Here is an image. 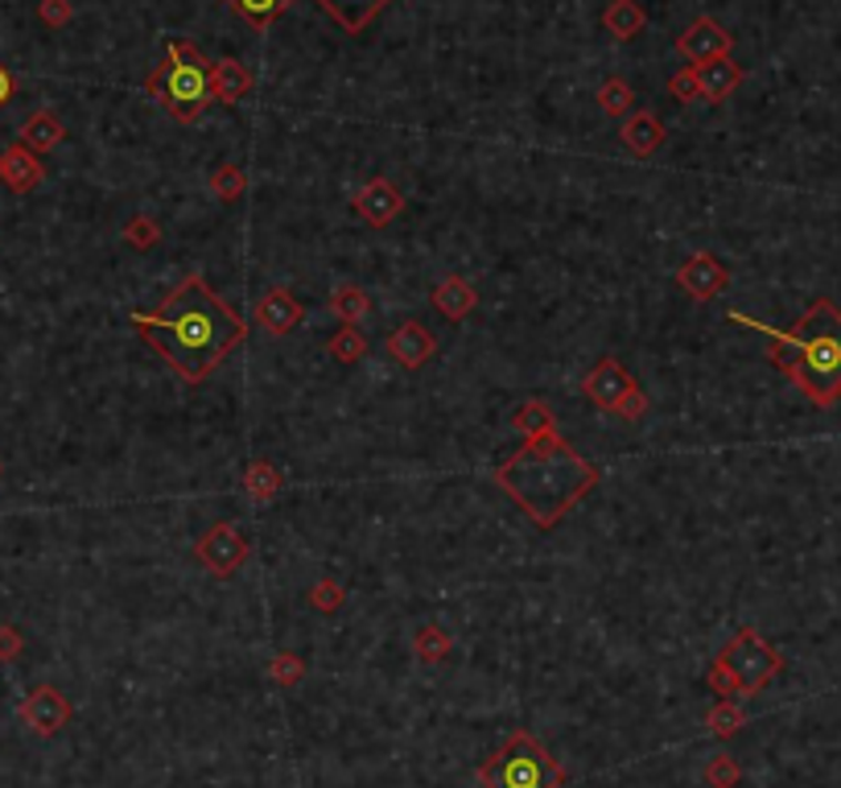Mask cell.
Instances as JSON below:
<instances>
[{"label":"cell","mask_w":841,"mask_h":788,"mask_svg":"<svg viewBox=\"0 0 841 788\" xmlns=\"http://www.w3.org/2000/svg\"><path fill=\"white\" fill-rule=\"evenodd\" d=\"M132 326L141 343L158 351L186 384L211 380L215 367L247 339V322L206 285L203 273H186L153 314L136 310Z\"/></svg>","instance_id":"6da1fadb"},{"label":"cell","mask_w":841,"mask_h":788,"mask_svg":"<svg viewBox=\"0 0 841 788\" xmlns=\"http://www.w3.org/2000/svg\"><path fill=\"white\" fill-rule=\"evenodd\" d=\"M598 467L569 446L557 430L524 438L516 454L495 467V487L537 528H557L598 487Z\"/></svg>","instance_id":"7a4b0ae2"},{"label":"cell","mask_w":841,"mask_h":788,"mask_svg":"<svg viewBox=\"0 0 841 788\" xmlns=\"http://www.w3.org/2000/svg\"><path fill=\"white\" fill-rule=\"evenodd\" d=\"M730 322L751 326L768 339V360L809 396L817 410H833L841 401V310L829 297H817L804 310V319L788 331L747 319L739 310H730Z\"/></svg>","instance_id":"3957f363"},{"label":"cell","mask_w":841,"mask_h":788,"mask_svg":"<svg viewBox=\"0 0 841 788\" xmlns=\"http://www.w3.org/2000/svg\"><path fill=\"white\" fill-rule=\"evenodd\" d=\"M145 91L178 124H194L211 108V59L190 38H170L161 67L149 71Z\"/></svg>","instance_id":"277c9868"},{"label":"cell","mask_w":841,"mask_h":788,"mask_svg":"<svg viewBox=\"0 0 841 788\" xmlns=\"http://www.w3.org/2000/svg\"><path fill=\"white\" fill-rule=\"evenodd\" d=\"M783 669V653L754 628H739L706 673V686L722 698H751Z\"/></svg>","instance_id":"5b68a950"},{"label":"cell","mask_w":841,"mask_h":788,"mask_svg":"<svg viewBox=\"0 0 841 788\" xmlns=\"http://www.w3.org/2000/svg\"><path fill=\"white\" fill-rule=\"evenodd\" d=\"M483 788H566V768L553 759L549 747H540L528 730L508 735L487 764H479Z\"/></svg>","instance_id":"8992f818"},{"label":"cell","mask_w":841,"mask_h":788,"mask_svg":"<svg viewBox=\"0 0 841 788\" xmlns=\"http://www.w3.org/2000/svg\"><path fill=\"white\" fill-rule=\"evenodd\" d=\"M247 557H252V545H247V537L232 521H219V525H211L203 537L194 541V562H203V569L211 578H219V583L235 578Z\"/></svg>","instance_id":"52a82bcc"},{"label":"cell","mask_w":841,"mask_h":788,"mask_svg":"<svg viewBox=\"0 0 841 788\" xmlns=\"http://www.w3.org/2000/svg\"><path fill=\"white\" fill-rule=\"evenodd\" d=\"M17 715H21V723H26L33 735L50 739V735H59V730L74 718V706L59 686H38L26 694V701H21Z\"/></svg>","instance_id":"ba28073f"},{"label":"cell","mask_w":841,"mask_h":788,"mask_svg":"<svg viewBox=\"0 0 841 788\" xmlns=\"http://www.w3.org/2000/svg\"><path fill=\"white\" fill-rule=\"evenodd\" d=\"M631 388H639L636 376H631V372H627L615 355L598 360L595 372L581 380V393L590 396V401H595V410H602V413H619V405L627 401Z\"/></svg>","instance_id":"9c48e42d"},{"label":"cell","mask_w":841,"mask_h":788,"mask_svg":"<svg viewBox=\"0 0 841 788\" xmlns=\"http://www.w3.org/2000/svg\"><path fill=\"white\" fill-rule=\"evenodd\" d=\"M730 50H734V33H726L713 17H697L693 26L677 38V54L685 62H713V59H730Z\"/></svg>","instance_id":"30bf717a"},{"label":"cell","mask_w":841,"mask_h":788,"mask_svg":"<svg viewBox=\"0 0 841 788\" xmlns=\"http://www.w3.org/2000/svg\"><path fill=\"white\" fill-rule=\"evenodd\" d=\"M677 285H681L693 302H713V297L726 293V285H730V269H726L713 252H693V256L677 269Z\"/></svg>","instance_id":"8fae6325"},{"label":"cell","mask_w":841,"mask_h":788,"mask_svg":"<svg viewBox=\"0 0 841 788\" xmlns=\"http://www.w3.org/2000/svg\"><path fill=\"white\" fill-rule=\"evenodd\" d=\"M388 355L405 367V372H420V367L437 355V335L420 319H405L388 335Z\"/></svg>","instance_id":"7c38bea8"},{"label":"cell","mask_w":841,"mask_h":788,"mask_svg":"<svg viewBox=\"0 0 841 788\" xmlns=\"http://www.w3.org/2000/svg\"><path fill=\"white\" fill-rule=\"evenodd\" d=\"M355 215L363 223H372V228H388L392 220H401L405 215V194L396 182L388 178H372V182H363V190L355 194Z\"/></svg>","instance_id":"4fadbf2b"},{"label":"cell","mask_w":841,"mask_h":788,"mask_svg":"<svg viewBox=\"0 0 841 788\" xmlns=\"http://www.w3.org/2000/svg\"><path fill=\"white\" fill-rule=\"evenodd\" d=\"M256 322H261V331H268V335H290L293 326L305 322V302L290 285H273V290L261 297V306H256Z\"/></svg>","instance_id":"5bb4252c"},{"label":"cell","mask_w":841,"mask_h":788,"mask_svg":"<svg viewBox=\"0 0 841 788\" xmlns=\"http://www.w3.org/2000/svg\"><path fill=\"white\" fill-rule=\"evenodd\" d=\"M0 182L13 190V194H30L45 182V165L38 153H30L26 145H9L0 153Z\"/></svg>","instance_id":"9a60e30c"},{"label":"cell","mask_w":841,"mask_h":788,"mask_svg":"<svg viewBox=\"0 0 841 788\" xmlns=\"http://www.w3.org/2000/svg\"><path fill=\"white\" fill-rule=\"evenodd\" d=\"M429 302H434V310L446 322H463L475 314V306H479V290H475L466 277H442L434 285V293H429Z\"/></svg>","instance_id":"2e32d148"},{"label":"cell","mask_w":841,"mask_h":788,"mask_svg":"<svg viewBox=\"0 0 841 788\" xmlns=\"http://www.w3.org/2000/svg\"><path fill=\"white\" fill-rule=\"evenodd\" d=\"M697 74V91H701V100L706 103H722L730 100L742 83V67L734 59H713V62H701L693 67Z\"/></svg>","instance_id":"e0dca14e"},{"label":"cell","mask_w":841,"mask_h":788,"mask_svg":"<svg viewBox=\"0 0 841 788\" xmlns=\"http://www.w3.org/2000/svg\"><path fill=\"white\" fill-rule=\"evenodd\" d=\"M256 88V79L240 59H215L211 62V103H240L247 91Z\"/></svg>","instance_id":"ac0fdd59"},{"label":"cell","mask_w":841,"mask_h":788,"mask_svg":"<svg viewBox=\"0 0 841 788\" xmlns=\"http://www.w3.org/2000/svg\"><path fill=\"white\" fill-rule=\"evenodd\" d=\"M619 137H624V145L631 149L636 158H652L656 149L668 141V129H665V120L656 117V112H631V117L624 120Z\"/></svg>","instance_id":"d6986e66"},{"label":"cell","mask_w":841,"mask_h":788,"mask_svg":"<svg viewBox=\"0 0 841 788\" xmlns=\"http://www.w3.org/2000/svg\"><path fill=\"white\" fill-rule=\"evenodd\" d=\"M318 4L338 21V30L351 33V38H359V33L388 9L392 0H318Z\"/></svg>","instance_id":"ffe728a7"},{"label":"cell","mask_w":841,"mask_h":788,"mask_svg":"<svg viewBox=\"0 0 841 788\" xmlns=\"http://www.w3.org/2000/svg\"><path fill=\"white\" fill-rule=\"evenodd\" d=\"M62 141H67V124H62L50 108H42V112H33L26 124H21V141L17 145H26L30 153H50V149H59Z\"/></svg>","instance_id":"44dd1931"},{"label":"cell","mask_w":841,"mask_h":788,"mask_svg":"<svg viewBox=\"0 0 841 788\" xmlns=\"http://www.w3.org/2000/svg\"><path fill=\"white\" fill-rule=\"evenodd\" d=\"M240 487H244V496L252 499V504H273V499L281 496V487H285V475H281V467H276L273 458H252L244 467Z\"/></svg>","instance_id":"7402d4cb"},{"label":"cell","mask_w":841,"mask_h":788,"mask_svg":"<svg viewBox=\"0 0 841 788\" xmlns=\"http://www.w3.org/2000/svg\"><path fill=\"white\" fill-rule=\"evenodd\" d=\"M644 26H648V13L639 9V0H610L607 9H602V30H607L615 42L639 38Z\"/></svg>","instance_id":"603a6c76"},{"label":"cell","mask_w":841,"mask_h":788,"mask_svg":"<svg viewBox=\"0 0 841 788\" xmlns=\"http://www.w3.org/2000/svg\"><path fill=\"white\" fill-rule=\"evenodd\" d=\"M331 314L343 322V326H359V322L372 314V297H367V290H359L355 281H343V285L331 293Z\"/></svg>","instance_id":"cb8c5ba5"},{"label":"cell","mask_w":841,"mask_h":788,"mask_svg":"<svg viewBox=\"0 0 841 788\" xmlns=\"http://www.w3.org/2000/svg\"><path fill=\"white\" fill-rule=\"evenodd\" d=\"M511 425L520 430V438H540V434H553V430H557V413H553L540 396H533V401H524L520 410L511 413Z\"/></svg>","instance_id":"d4e9b609"},{"label":"cell","mask_w":841,"mask_h":788,"mask_svg":"<svg viewBox=\"0 0 841 788\" xmlns=\"http://www.w3.org/2000/svg\"><path fill=\"white\" fill-rule=\"evenodd\" d=\"M450 653H454L450 632L437 628V624H425V628L413 636V657H417L420 665H442V660L450 657Z\"/></svg>","instance_id":"484cf974"},{"label":"cell","mask_w":841,"mask_h":788,"mask_svg":"<svg viewBox=\"0 0 841 788\" xmlns=\"http://www.w3.org/2000/svg\"><path fill=\"white\" fill-rule=\"evenodd\" d=\"M706 727H710L713 739H734V735L747 727V710H742L734 698H722L710 715H706Z\"/></svg>","instance_id":"4316f807"},{"label":"cell","mask_w":841,"mask_h":788,"mask_svg":"<svg viewBox=\"0 0 841 788\" xmlns=\"http://www.w3.org/2000/svg\"><path fill=\"white\" fill-rule=\"evenodd\" d=\"M293 0H227V9L240 13L247 26H256V30H268L276 17L290 9Z\"/></svg>","instance_id":"83f0119b"},{"label":"cell","mask_w":841,"mask_h":788,"mask_svg":"<svg viewBox=\"0 0 841 788\" xmlns=\"http://www.w3.org/2000/svg\"><path fill=\"white\" fill-rule=\"evenodd\" d=\"M206 190L215 194L219 203H240L247 190V174L240 165H215L211 178H206Z\"/></svg>","instance_id":"f1b7e54d"},{"label":"cell","mask_w":841,"mask_h":788,"mask_svg":"<svg viewBox=\"0 0 841 788\" xmlns=\"http://www.w3.org/2000/svg\"><path fill=\"white\" fill-rule=\"evenodd\" d=\"M598 108L607 112V117H631V108H636V91L627 79H607L602 88H598Z\"/></svg>","instance_id":"f546056e"},{"label":"cell","mask_w":841,"mask_h":788,"mask_svg":"<svg viewBox=\"0 0 841 788\" xmlns=\"http://www.w3.org/2000/svg\"><path fill=\"white\" fill-rule=\"evenodd\" d=\"M326 351H331V360H338V364H359L363 355H367V335H363L359 326H343V331L331 335Z\"/></svg>","instance_id":"4dcf8cb0"},{"label":"cell","mask_w":841,"mask_h":788,"mask_svg":"<svg viewBox=\"0 0 841 788\" xmlns=\"http://www.w3.org/2000/svg\"><path fill=\"white\" fill-rule=\"evenodd\" d=\"M343 603H347V586L338 583V578H318V583L310 586V607L322 615H334L343 612Z\"/></svg>","instance_id":"1f68e13d"},{"label":"cell","mask_w":841,"mask_h":788,"mask_svg":"<svg viewBox=\"0 0 841 788\" xmlns=\"http://www.w3.org/2000/svg\"><path fill=\"white\" fill-rule=\"evenodd\" d=\"M158 240H161V223L153 220V215H132L129 223H124V244L136 252H149V249H158Z\"/></svg>","instance_id":"d6a6232c"},{"label":"cell","mask_w":841,"mask_h":788,"mask_svg":"<svg viewBox=\"0 0 841 788\" xmlns=\"http://www.w3.org/2000/svg\"><path fill=\"white\" fill-rule=\"evenodd\" d=\"M701 780L710 788H739L742 780V768H739V759L734 756H726V751H718V756L706 764V772H701Z\"/></svg>","instance_id":"836d02e7"},{"label":"cell","mask_w":841,"mask_h":788,"mask_svg":"<svg viewBox=\"0 0 841 788\" xmlns=\"http://www.w3.org/2000/svg\"><path fill=\"white\" fill-rule=\"evenodd\" d=\"M268 677H273V686L293 689L305 677V660L297 653H276L273 665H268Z\"/></svg>","instance_id":"e575fe53"},{"label":"cell","mask_w":841,"mask_h":788,"mask_svg":"<svg viewBox=\"0 0 841 788\" xmlns=\"http://www.w3.org/2000/svg\"><path fill=\"white\" fill-rule=\"evenodd\" d=\"M38 17L45 30H62L74 21V4L71 0H38Z\"/></svg>","instance_id":"d590c367"},{"label":"cell","mask_w":841,"mask_h":788,"mask_svg":"<svg viewBox=\"0 0 841 788\" xmlns=\"http://www.w3.org/2000/svg\"><path fill=\"white\" fill-rule=\"evenodd\" d=\"M668 95H672V100H681V103L701 100V91H697V74H693V67H681V71H677V74H672V79H668Z\"/></svg>","instance_id":"8d00e7d4"},{"label":"cell","mask_w":841,"mask_h":788,"mask_svg":"<svg viewBox=\"0 0 841 788\" xmlns=\"http://www.w3.org/2000/svg\"><path fill=\"white\" fill-rule=\"evenodd\" d=\"M26 653V636H21V628H13V624H0V660L9 665V660H17Z\"/></svg>","instance_id":"74e56055"},{"label":"cell","mask_w":841,"mask_h":788,"mask_svg":"<svg viewBox=\"0 0 841 788\" xmlns=\"http://www.w3.org/2000/svg\"><path fill=\"white\" fill-rule=\"evenodd\" d=\"M644 413H648V396H644V388H631L615 417H624V422H644Z\"/></svg>","instance_id":"f35d334b"},{"label":"cell","mask_w":841,"mask_h":788,"mask_svg":"<svg viewBox=\"0 0 841 788\" xmlns=\"http://www.w3.org/2000/svg\"><path fill=\"white\" fill-rule=\"evenodd\" d=\"M13 91H17V79H13V71H9V67H4V62H0V108H4V103L13 100Z\"/></svg>","instance_id":"ab89813d"},{"label":"cell","mask_w":841,"mask_h":788,"mask_svg":"<svg viewBox=\"0 0 841 788\" xmlns=\"http://www.w3.org/2000/svg\"><path fill=\"white\" fill-rule=\"evenodd\" d=\"M0 475H4V463H0Z\"/></svg>","instance_id":"60d3db41"}]
</instances>
